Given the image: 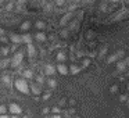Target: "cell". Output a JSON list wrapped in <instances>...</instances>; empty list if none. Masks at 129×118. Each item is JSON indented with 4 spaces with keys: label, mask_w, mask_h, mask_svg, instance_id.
<instances>
[{
    "label": "cell",
    "mask_w": 129,
    "mask_h": 118,
    "mask_svg": "<svg viewBox=\"0 0 129 118\" xmlns=\"http://www.w3.org/2000/svg\"><path fill=\"white\" fill-rule=\"evenodd\" d=\"M15 86H17V89L20 90V92H22V93H28L29 92V87H28V85H26L25 79H17V81H15Z\"/></svg>",
    "instance_id": "6da1fadb"
},
{
    "label": "cell",
    "mask_w": 129,
    "mask_h": 118,
    "mask_svg": "<svg viewBox=\"0 0 129 118\" xmlns=\"http://www.w3.org/2000/svg\"><path fill=\"white\" fill-rule=\"evenodd\" d=\"M21 61H22V53H21V51H18V53L14 54V58H13L11 65H13V67H18V65L21 64Z\"/></svg>",
    "instance_id": "7a4b0ae2"
},
{
    "label": "cell",
    "mask_w": 129,
    "mask_h": 118,
    "mask_svg": "<svg viewBox=\"0 0 129 118\" xmlns=\"http://www.w3.org/2000/svg\"><path fill=\"white\" fill-rule=\"evenodd\" d=\"M10 111L13 112V114H21V111H22V110H21V107L18 106V104H10Z\"/></svg>",
    "instance_id": "3957f363"
},
{
    "label": "cell",
    "mask_w": 129,
    "mask_h": 118,
    "mask_svg": "<svg viewBox=\"0 0 129 118\" xmlns=\"http://www.w3.org/2000/svg\"><path fill=\"white\" fill-rule=\"evenodd\" d=\"M45 72L47 74V75H53L54 72H56V68L53 67V65H50V64H47L45 67Z\"/></svg>",
    "instance_id": "277c9868"
},
{
    "label": "cell",
    "mask_w": 129,
    "mask_h": 118,
    "mask_svg": "<svg viewBox=\"0 0 129 118\" xmlns=\"http://www.w3.org/2000/svg\"><path fill=\"white\" fill-rule=\"evenodd\" d=\"M57 70H58V72L62 74V75H65V74L68 72V68L65 67L64 64H58V65H57Z\"/></svg>",
    "instance_id": "5b68a950"
},
{
    "label": "cell",
    "mask_w": 129,
    "mask_h": 118,
    "mask_svg": "<svg viewBox=\"0 0 129 118\" xmlns=\"http://www.w3.org/2000/svg\"><path fill=\"white\" fill-rule=\"evenodd\" d=\"M35 53H36V50H35V47H34V45H28V56L29 57H34L35 56Z\"/></svg>",
    "instance_id": "8992f818"
},
{
    "label": "cell",
    "mask_w": 129,
    "mask_h": 118,
    "mask_svg": "<svg viewBox=\"0 0 129 118\" xmlns=\"http://www.w3.org/2000/svg\"><path fill=\"white\" fill-rule=\"evenodd\" d=\"M10 39H11L13 42L15 43V45H18V43H21V36H18V35H15V34H13L11 36H10Z\"/></svg>",
    "instance_id": "52a82bcc"
},
{
    "label": "cell",
    "mask_w": 129,
    "mask_h": 118,
    "mask_svg": "<svg viewBox=\"0 0 129 118\" xmlns=\"http://www.w3.org/2000/svg\"><path fill=\"white\" fill-rule=\"evenodd\" d=\"M21 42H25L26 45H31L32 43V39L29 35H24V36H21Z\"/></svg>",
    "instance_id": "ba28073f"
},
{
    "label": "cell",
    "mask_w": 129,
    "mask_h": 118,
    "mask_svg": "<svg viewBox=\"0 0 129 118\" xmlns=\"http://www.w3.org/2000/svg\"><path fill=\"white\" fill-rule=\"evenodd\" d=\"M71 17H72V14H67V15H64V17H62V20H61V24H62V25H65V24H67L68 21L71 20Z\"/></svg>",
    "instance_id": "9c48e42d"
},
{
    "label": "cell",
    "mask_w": 129,
    "mask_h": 118,
    "mask_svg": "<svg viewBox=\"0 0 129 118\" xmlns=\"http://www.w3.org/2000/svg\"><path fill=\"white\" fill-rule=\"evenodd\" d=\"M117 68H118L119 71H123V70L126 68V63H125V61H121V63H118V64H117Z\"/></svg>",
    "instance_id": "30bf717a"
},
{
    "label": "cell",
    "mask_w": 129,
    "mask_h": 118,
    "mask_svg": "<svg viewBox=\"0 0 129 118\" xmlns=\"http://www.w3.org/2000/svg\"><path fill=\"white\" fill-rule=\"evenodd\" d=\"M36 39H38V40H40V42H43V40L46 39V35H45V34H42V32H39V34H36Z\"/></svg>",
    "instance_id": "8fae6325"
},
{
    "label": "cell",
    "mask_w": 129,
    "mask_h": 118,
    "mask_svg": "<svg viewBox=\"0 0 129 118\" xmlns=\"http://www.w3.org/2000/svg\"><path fill=\"white\" fill-rule=\"evenodd\" d=\"M31 89H32V92H34L35 95H39V93H40V89H39V86H38V85H32Z\"/></svg>",
    "instance_id": "7c38bea8"
},
{
    "label": "cell",
    "mask_w": 129,
    "mask_h": 118,
    "mask_svg": "<svg viewBox=\"0 0 129 118\" xmlns=\"http://www.w3.org/2000/svg\"><path fill=\"white\" fill-rule=\"evenodd\" d=\"M9 64H10V60H3V61H0V68H6Z\"/></svg>",
    "instance_id": "4fadbf2b"
},
{
    "label": "cell",
    "mask_w": 129,
    "mask_h": 118,
    "mask_svg": "<svg viewBox=\"0 0 129 118\" xmlns=\"http://www.w3.org/2000/svg\"><path fill=\"white\" fill-rule=\"evenodd\" d=\"M24 76L28 78V79H31L32 76H34V74H32V71H25V72H24Z\"/></svg>",
    "instance_id": "5bb4252c"
},
{
    "label": "cell",
    "mask_w": 129,
    "mask_h": 118,
    "mask_svg": "<svg viewBox=\"0 0 129 118\" xmlns=\"http://www.w3.org/2000/svg\"><path fill=\"white\" fill-rule=\"evenodd\" d=\"M117 54H112V56H110L108 57V58H107V61H108V63H112V61H115V58H117Z\"/></svg>",
    "instance_id": "9a60e30c"
},
{
    "label": "cell",
    "mask_w": 129,
    "mask_h": 118,
    "mask_svg": "<svg viewBox=\"0 0 129 118\" xmlns=\"http://www.w3.org/2000/svg\"><path fill=\"white\" fill-rule=\"evenodd\" d=\"M64 58H65V56H64L62 53H58V54H57V60H60V61H62Z\"/></svg>",
    "instance_id": "2e32d148"
},
{
    "label": "cell",
    "mask_w": 129,
    "mask_h": 118,
    "mask_svg": "<svg viewBox=\"0 0 129 118\" xmlns=\"http://www.w3.org/2000/svg\"><path fill=\"white\" fill-rule=\"evenodd\" d=\"M78 71H79V68H76L75 65H72V67H71V72H72V74H76Z\"/></svg>",
    "instance_id": "e0dca14e"
},
{
    "label": "cell",
    "mask_w": 129,
    "mask_h": 118,
    "mask_svg": "<svg viewBox=\"0 0 129 118\" xmlns=\"http://www.w3.org/2000/svg\"><path fill=\"white\" fill-rule=\"evenodd\" d=\"M36 26H38V28H43V26H45V24H43L42 21H38V22H36Z\"/></svg>",
    "instance_id": "ac0fdd59"
},
{
    "label": "cell",
    "mask_w": 129,
    "mask_h": 118,
    "mask_svg": "<svg viewBox=\"0 0 129 118\" xmlns=\"http://www.w3.org/2000/svg\"><path fill=\"white\" fill-rule=\"evenodd\" d=\"M4 112H6V107H4V106H0V114L3 115Z\"/></svg>",
    "instance_id": "d6986e66"
},
{
    "label": "cell",
    "mask_w": 129,
    "mask_h": 118,
    "mask_svg": "<svg viewBox=\"0 0 129 118\" xmlns=\"http://www.w3.org/2000/svg\"><path fill=\"white\" fill-rule=\"evenodd\" d=\"M28 28H29V24H28V22L22 24V29H28Z\"/></svg>",
    "instance_id": "ffe728a7"
},
{
    "label": "cell",
    "mask_w": 129,
    "mask_h": 118,
    "mask_svg": "<svg viewBox=\"0 0 129 118\" xmlns=\"http://www.w3.org/2000/svg\"><path fill=\"white\" fill-rule=\"evenodd\" d=\"M3 81L6 82V83H9V85H10V79H9V76H4V78H3Z\"/></svg>",
    "instance_id": "44dd1931"
},
{
    "label": "cell",
    "mask_w": 129,
    "mask_h": 118,
    "mask_svg": "<svg viewBox=\"0 0 129 118\" xmlns=\"http://www.w3.org/2000/svg\"><path fill=\"white\" fill-rule=\"evenodd\" d=\"M56 3L58 4V6H61V4H64V0H56Z\"/></svg>",
    "instance_id": "7402d4cb"
},
{
    "label": "cell",
    "mask_w": 129,
    "mask_h": 118,
    "mask_svg": "<svg viewBox=\"0 0 129 118\" xmlns=\"http://www.w3.org/2000/svg\"><path fill=\"white\" fill-rule=\"evenodd\" d=\"M38 82H39V83H43V78H42V76H38Z\"/></svg>",
    "instance_id": "603a6c76"
},
{
    "label": "cell",
    "mask_w": 129,
    "mask_h": 118,
    "mask_svg": "<svg viewBox=\"0 0 129 118\" xmlns=\"http://www.w3.org/2000/svg\"><path fill=\"white\" fill-rule=\"evenodd\" d=\"M67 35H68V32H67V31H65V29H64V31L61 32V36H64V38H65V36H67Z\"/></svg>",
    "instance_id": "cb8c5ba5"
},
{
    "label": "cell",
    "mask_w": 129,
    "mask_h": 118,
    "mask_svg": "<svg viewBox=\"0 0 129 118\" xmlns=\"http://www.w3.org/2000/svg\"><path fill=\"white\" fill-rule=\"evenodd\" d=\"M49 83H50V86H51V87H54V86H56V82H54V81H50Z\"/></svg>",
    "instance_id": "d4e9b609"
},
{
    "label": "cell",
    "mask_w": 129,
    "mask_h": 118,
    "mask_svg": "<svg viewBox=\"0 0 129 118\" xmlns=\"http://www.w3.org/2000/svg\"><path fill=\"white\" fill-rule=\"evenodd\" d=\"M3 34H4V32H3V29L0 28V36H2V35H3Z\"/></svg>",
    "instance_id": "484cf974"
},
{
    "label": "cell",
    "mask_w": 129,
    "mask_h": 118,
    "mask_svg": "<svg viewBox=\"0 0 129 118\" xmlns=\"http://www.w3.org/2000/svg\"><path fill=\"white\" fill-rule=\"evenodd\" d=\"M85 2H86V3H92L93 0H85Z\"/></svg>",
    "instance_id": "4316f807"
},
{
    "label": "cell",
    "mask_w": 129,
    "mask_h": 118,
    "mask_svg": "<svg viewBox=\"0 0 129 118\" xmlns=\"http://www.w3.org/2000/svg\"><path fill=\"white\" fill-rule=\"evenodd\" d=\"M0 118H9V117H6V115H2V117H0Z\"/></svg>",
    "instance_id": "83f0119b"
},
{
    "label": "cell",
    "mask_w": 129,
    "mask_h": 118,
    "mask_svg": "<svg viewBox=\"0 0 129 118\" xmlns=\"http://www.w3.org/2000/svg\"><path fill=\"white\" fill-rule=\"evenodd\" d=\"M53 118H60V117H58V115H56V117H53Z\"/></svg>",
    "instance_id": "f1b7e54d"
},
{
    "label": "cell",
    "mask_w": 129,
    "mask_h": 118,
    "mask_svg": "<svg viewBox=\"0 0 129 118\" xmlns=\"http://www.w3.org/2000/svg\"><path fill=\"white\" fill-rule=\"evenodd\" d=\"M111 2H119V0H111Z\"/></svg>",
    "instance_id": "f546056e"
},
{
    "label": "cell",
    "mask_w": 129,
    "mask_h": 118,
    "mask_svg": "<svg viewBox=\"0 0 129 118\" xmlns=\"http://www.w3.org/2000/svg\"><path fill=\"white\" fill-rule=\"evenodd\" d=\"M126 2H128V4H129V0H126Z\"/></svg>",
    "instance_id": "4dcf8cb0"
}]
</instances>
